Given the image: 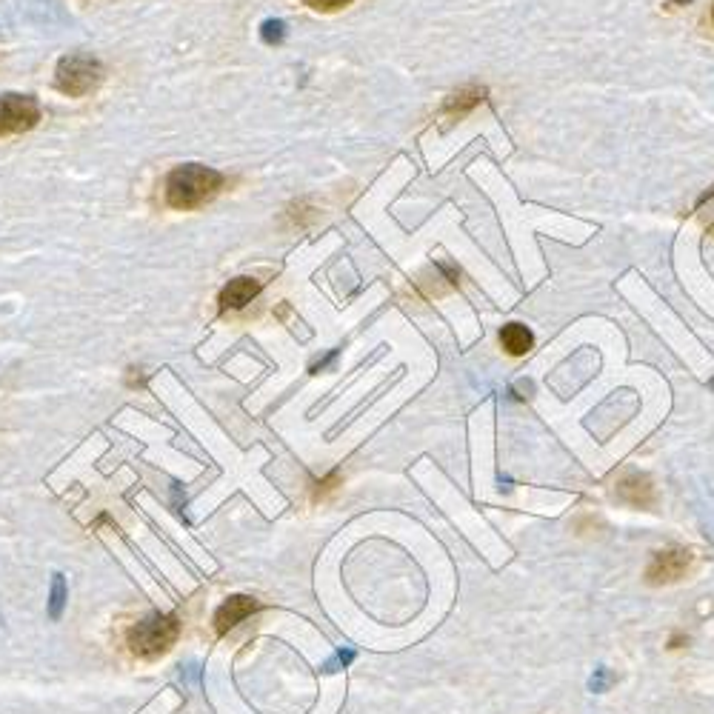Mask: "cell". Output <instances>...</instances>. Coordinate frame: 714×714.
Returning <instances> with one entry per match:
<instances>
[{
    "label": "cell",
    "mask_w": 714,
    "mask_h": 714,
    "mask_svg": "<svg viewBox=\"0 0 714 714\" xmlns=\"http://www.w3.org/2000/svg\"><path fill=\"white\" fill-rule=\"evenodd\" d=\"M226 178L220 175L218 169L203 166V163H183L175 166L166 183H163V195H166V206L178 209V212H192L206 206L209 200H215L223 189Z\"/></svg>",
    "instance_id": "obj_1"
},
{
    "label": "cell",
    "mask_w": 714,
    "mask_h": 714,
    "mask_svg": "<svg viewBox=\"0 0 714 714\" xmlns=\"http://www.w3.org/2000/svg\"><path fill=\"white\" fill-rule=\"evenodd\" d=\"M180 637V620L175 615H160L152 612L138 623L129 626L126 632V649L138 660H158L163 657Z\"/></svg>",
    "instance_id": "obj_2"
},
{
    "label": "cell",
    "mask_w": 714,
    "mask_h": 714,
    "mask_svg": "<svg viewBox=\"0 0 714 714\" xmlns=\"http://www.w3.org/2000/svg\"><path fill=\"white\" fill-rule=\"evenodd\" d=\"M103 83V63L92 55H66L58 60L55 69V86L66 98H86Z\"/></svg>",
    "instance_id": "obj_3"
},
{
    "label": "cell",
    "mask_w": 714,
    "mask_h": 714,
    "mask_svg": "<svg viewBox=\"0 0 714 714\" xmlns=\"http://www.w3.org/2000/svg\"><path fill=\"white\" fill-rule=\"evenodd\" d=\"M40 118H43V109H40L38 98L18 95V92L0 95V138L32 132Z\"/></svg>",
    "instance_id": "obj_4"
},
{
    "label": "cell",
    "mask_w": 714,
    "mask_h": 714,
    "mask_svg": "<svg viewBox=\"0 0 714 714\" xmlns=\"http://www.w3.org/2000/svg\"><path fill=\"white\" fill-rule=\"evenodd\" d=\"M695 560V552L692 549H683V546H672V549H663V552H655L649 566H646V583L649 586H669V583H677L680 577L689 572Z\"/></svg>",
    "instance_id": "obj_5"
},
{
    "label": "cell",
    "mask_w": 714,
    "mask_h": 714,
    "mask_svg": "<svg viewBox=\"0 0 714 714\" xmlns=\"http://www.w3.org/2000/svg\"><path fill=\"white\" fill-rule=\"evenodd\" d=\"M617 497L632 506V509H655L657 492L655 483L649 475H640V472H629L617 480Z\"/></svg>",
    "instance_id": "obj_6"
},
{
    "label": "cell",
    "mask_w": 714,
    "mask_h": 714,
    "mask_svg": "<svg viewBox=\"0 0 714 714\" xmlns=\"http://www.w3.org/2000/svg\"><path fill=\"white\" fill-rule=\"evenodd\" d=\"M260 609V603L249 595L229 597L218 612H215V632L218 635H229L238 623H243L246 617H252Z\"/></svg>",
    "instance_id": "obj_7"
},
{
    "label": "cell",
    "mask_w": 714,
    "mask_h": 714,
    "mask_svg": "<svg viewBox=\"0 0 714 714\" xmlns=\"http://www.w3.org/2000/svg\"><path fill=\"white\" fill-rule=\"evenodd\" d=\"M260 289H263V283H260L258 278L229 280V283L220 289V295H218L220 312H229V309H243V306H249V303H252V300L260 295Z\"/></svg>",
    "instance_id": "obj_8"
},
{
    "label": "cell",
    "mask_w": 714,
    "mask_h": 714,
    "mask_svg": "<svg viewBox=\"0 0 714 714\" xmlns=\"http://www.w3.org/2000/svg\"><path fill=\"white\" fill-rule=\"evenodd\" d=\"M500 343H503V349H506L509 355L520 357L535 346V335H532L523 323H509V326L500 329Z\"/></svg>",
    "instance_id": "obj_9"
},
{
    "label": "cell",
    "mask_w": 714,
    "mask_h": 714,
    "mask_svg": "<svg viewBox=\"0 0 714 714\" xmlns=\"http://www.w3.org/2000/svg\"><path fill=\"white\" fill-rule=\"evenodd\" d=\"M483 98H486V89H477V86H469V89H460V92H455L452 98L446 100V106H443V112L446 115H466V112H472L477 103H483Z\"/></svg>",
    "instance_id": "obj_10"
},
{
    "label": "cell",
    "mask_w": 714,
    "mask_h": 714,
    "mask_svg": "<svg viewBox=\"0 0 714 714\" xmlns=\"http://www.w3.org/2000/svg\"><path fill=\"white\" fill-rule=\"evenodd\" d=\"M260 38H263V43H269V46H278V43H283V38H286V23H283V20H263Z\"/></svg>",
    "instance_id": "obj_11"
},
{
    "label": "cell",
    "mask_w": 714,
    "mask_h": 714,
    "mask_svg": "<svg viewBox=\"0 0 714 714\" xmlns=\"http://www.w3.org/2000/svg\"><path fill=\"white\" fill-rule=\"evenodd\" d=\"M63 603H66V583L63 577L55 575V583H52V600H49V615L58 620L60 612H63Z\"/></svg>",
    "instance_id": "obj_12"
},
{
    "label": "cell",
    "mask_w": 714,
    "mask_h": 714,
    "mask_svg": "<svg viewBox=\"0 0 714 714\" xmlns=\"http://www.w3.org/2000/svg\"><path fill=\"white\" fill-rule=\"evenodd\" d=\"M340 486V475L338 472H332V475H326L323 480H318L315 483V492H312V500H323V497L329 495V492H335Z\"/></svg>",
    "instance_id": "obj_13"
},
{
    "label": "cell",
    "mask_w": 714,
    "mask_h": 714,
    "mask_svg": "<svg viewBox=\"0 0 714 714\" xmlns=\"http://www.w3.org/2000/svg\"><path fill=\"white\" fill-rule=\"evenodd\" d=\"M303 3L315 12H338L343 6H349L352 0H303Z\"/></svg>",
    "instance_id": "obj_14"
},
{
    "label": "cell",
    "mask_w": 714,
    "mask_h": 714,
    "mask_svg": "<svg viewBox=\"0 0 714 714\" xmlns=\"http://www.w3.org/2000/svg\"><path fill=\"white\" fill-rule=\"evenodd\" d=\"M683 643H686V637H683V635H675V637H672V640H669V649H680Z\"/></svg>",
    "instance_id": "obj_15"
},
{
    "label": "cell",
    "mask_w": 714,
    "mask_h": 714,
    "mask_svg": "<svg viewBox=\"0 0 714 714\" xmlns=\"http://www.w3.org/2000/svg\"><path fill=\"white\" fill-rule=\"evenodd\" d=\"M672 3H677V6H689L692 0H672Z\"/></svg>",
    "instance_id": "obj_16"
},
{
    "label": "cell",
    "mask_w": 714,
    "mask_h": 714,
    "mask_svg": "<svg viewBox=\"0 0 714 714\" xmlns=\"http://www.w3.org/2000/svg\"><path fill=\"white\" fill-rule=\"evenodd\" d=\"M712 20H714V6H712Z\"/></svg>",
    "instance_id": "obj_17"
}]
</instances>
